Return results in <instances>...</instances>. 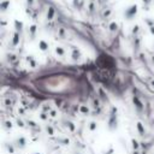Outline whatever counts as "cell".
Returning a JSON list of instances; mask_svg holds the SVG:
<instances>
[{"instance_id": "obj_28", "label": "cell", "mask_w": 154, "mask_h": 154, "mask_svg": "<svg viewBox=\"0 0 154 154\" xmlns=\"http://www.w3.org/2000/svg\"><path fill=\"white\" fill-rule=\"evenodd\" d=\"M57 116H58V111H57V110H54V108H53L52 111L49 112V117H51V118H56Z\"/></svg>"}, {"instance_id": "obj_8", "label": "cell", "mask_w": 154, "mask_h": 154, "mask_svg": "<svg viewBox=\"0 0 154 154\" xmlns=\"http://www.w3.org/2000/svg\"><path fill=\"white\" fill-rule=\"evenodd\" d=\"M37 46H39V49H40V51H42V52H46V51H48V48H49L48 42H46L45 40H40Z\"/></svg>"}, {"instance_id": "obj_30", "label": "cell", "mask_w": 154, "mask_h": 154, "mask_svg": "<svg viewBox=\"0 0 154 154\" xmlns=\"http://www.w3.org/2000/svg\"><path fill=\"white\" fill-rule=\"evenodd\" d=\"M29 30H30V34H32V36H34L35 33H36V25H32Z\"/></svg>"}, {"instance_id": "obj_34", "label": "cell", "mask_w": 154, "mask_h": 154, "mask_svg": "<svg viewBox=\"0 0 154 154\" xmlns=\"http://www.w3.org/2000/svg\"><path fill=\"white\" fill-rule=\"evenodd\" d=\"M139 33V27H135L134 30H132V34H137Z\"/></svg>"}, {"instance_id": "obj_24", "label": "cell", "mask_w": 154, "mask_h": 154, "mask_svg": "<svg viewBox=\"0 0 154 154\" xmlns=\"http://www.w3.org/2000/svg\"><path fill=\"white\" fill-rule=\"evenodd\" d=\"M15 24H16V30H17V32H22V29H23V23H22V22H18V20H16Z\"/></svg>"}, {"instance_id": "obj_39", "label": "cell", "mask_w": 154, "mask_h": 154, "mask_svg": "<svg viewBox=\"0 0 154 154\" xmlns=\"http://www.w3.org/2000/svg\"><path fill=\"white\" fill-rule=\"evenodd\" d=\"M76 154H81V153H76Z\"/></svg>"}, {"instance_id": "obj_33", "label": "cell", "mask_w": 154, "mask_h": 154, "mask_svg": "<svg viewBox=\"0 0 154 154\" xmlns=\"http://www.w3.org/2000/svg\"><path fill=\"white\" fill-rule=\"evenodd\" d=\"M16 60H17V57L16 56H13V54L10 56V61H11V63H15Z\"/></svg>"}, {"instance_id": "obj_15", "label": "cell", "mask_w": 154, "mask_h": 154, "mask_svg": "<svg viewBox=\"0 0 154 154\" xmlns=\"http://www.w3.org/2000/svg\"><path fill=\"white\" fill-rule=\"evenodd\" d=\"M19 40H20V36H19V33L18 32H16L15 34H13V36H12V46L13 47H16L18 44H19Z\"/></svg>"}, {"instance_id": "obj_23", "label": "cell", "mask_w": 154, "mask_h": 154, "mask_svg": "<svg viewBox=\"0 0 154 154\" xmlns=\"http://www.w3.org/2000/svg\"><path fill=\"white\" fill-rule=\"evenodd\" d=\"M4 104H5L6 107H11L12 104H13V101L10 99V98H5V99H4Z\"/></svg>"}, {"instance_id": "obj_1", "label": "cell", "mask_w": 154, "mask_h": 154, "mask_svg": "<svg viewBox=\"0 0 154 154\" xmlns=\"http://www.w3.org/2000/svg\"><path fill=\"white\" fill-rule=\"evenodd\" d=\"M118 127V116L117 115H110L108 116V119H107V128L108 130L113 131L116 130Z\"/></svg>"}, {"instance_id": "obj_17", "label": "cell", "mask_w": 154, "mask_h": 154, "mask_svg": "<svg viewBox=\"0 0 154 154\" xmlns=\"http://www.w3.org/2000/svg\"><path fill=\"white\" fill-rule=\"evenodd\" d=\"M56 53L59 57H64L65 56V49L61 47V46H58V47H56Z\"/></svg>"}, {"instance_id": "obj_36", "label": "cell", "mask_w": 154, "mask_h": 154, "mask_svg": "<svg viewBox=\"0 0 154 154\" xmlns=\"http://www.w3.org/2000/svg\"><path fill=\"white\" fill-rule=\"evenodd\" d=\"M56 104H57V106H58V107H60V105H61V101L59 100V101H57V102H56Z\"/></svg>"}, {"instance_id": "obj_19", "label": "cell", "mask_w": 154, "mask_h": 154, "mask_svg": "<svg viewBox=\"0 0 154 154\" xmlns=\"http://www.w3.org/2000/svg\"><path fill=\"white\" fill-rule=\"evenodd\" d=\"M45 131L47 132V134L49 135V136H53L54 135V129H53V127L52 125H45Z\"/></svg>"}, {"instance_id": "obj_12", "label": "cell", "mask_w": 154, "mask_h": 154, "mask_svg": "<svg viewBox=\"0 0 154 154\" xmlns=\"http://www.w3.org/2000/svg\"><path fill=\"white\" fill-rule=\"evenodd\" d=\"M131 147H132V150H140L141 149V143L136 139H131Z\"/></svg>"}, {"instance_id": "obj_6", "label": "cell", "mask_w": 154, "mask_h": 154, "mask_svg": "<svg viewBox=\"0 0 154 154\" xmlns=\"http://www.w3.org/2000/svg\"><path fill=\"white\" fill-rule=\"evenodd\" d=\"M5 149H6V152L7 153H10V154H16V150H17V147L15 146V143H6L5 145Z\"/></svg>"}, {"instance_id": "obj_37", "label": "cell", "mask_w": 154, "mask_h": 154, "mask_svg": "<svg viewBox=\"0 0 154 154\" xmlns=\"http://www.w3.org/2000/svg\"><path fill=\"white\" fill-rule=\"evenodd\" d=\"M150 33L154 35V27H150Z\"/></svg>"}, {"instance_id": "obj_29", "label": "cell", "mask_w": 154, "mask_h": 154, "mask_svg": "<svg viewBox=\"0 0 154 154\" xmlns=\"http://www.w3.org/2000/svg\"><path fill=\"white\" fill-rule=\"evenodd\" d=\"M118 113V108L116 106H112L111 107V112H110V115H117Z\"/></svg>"}, {"instance_id": "obj_38", "label": "cell", "mask_w": 154, "mask_h": 154, "mask_svg": "<svg viewBox=\"0 0 154 154\" xmlns=\"http://www.w3.org/2000/svg\"><path fill=\"white\" fill-rule=\"evenodd\" d=\"M32 154H41V153H32Z\"/></svg>"}, {"instance_id": "obj_11", "label": "cell", "mask_w": 154, "mask_h": 154, "mask_svg": "<svg viewBox=\"0 0 154 154\" xmlns=\"http://www.w3.org/2000/svg\"><path fill=\"white\" fill-rule=\"evenodd\" d=\"M65 127L71 132H75L76 131V124H75L74 122H71V120H65Z\"/></svg>"}, {"instance_id": "obj_4", "label": "cell", "mask_w": 154, "mask_h": 154, "mask_svg": "<svg viewBox=\"0 0 154 154\" xmlns=\"http://www.w3.org/2000/svg\"><path fill=\"white\" fill-rule=\"evenodd\" d=\"M132 104H134L135 108H136L139 112H142L143 110H145V104H143L142 100H141L139 96H136V95L132 96Z\"/></svg>"}, {"instance_id": "obj_21", "label": "cell", "mask_w": 154, "mask_h": 154, "mask_svg": "<svg viewBox=\"0 0 154 154\" xmlns=\"http://www.w3.org/2000/svg\"><path fill=\"white\" fill-rule=\"evenodd\" d=\"M12 127H13V123L11 122V120H4V129L5 130H11L12 129Z\"/></svg>"}, {"instance_id": "obj_14", "label": "cell", "mask_w": 154, "mask_h": 154, "mask_svg": "<svg viewBox=\"0 0 154 154\" xmlns=\"http://www.w3.org/2000/svg\"><path fill=\"white\" fill-rule=\"evenodd\" d=\"M88 130H89L90 132L96 131V130H98V123H96L95 120L89 122V124H88Z\"/></svg>"}, {"instance_id": "obj_18", "label": "cell", "mask_w": 154, "mask_h": 154, "mask_svg": "<svg viewBox=\"0 0 154 154\" xmlns=\"http://www.w3.org/2000/svg\"><path fill=\"white\" fill-rule=\"evenodd\" d=\"M54 15H56V11H54V8H53V7H49V8H48V11H47V19H48V20L53 19Z\"/></svg>"}, {"instance_id": "obj_22", "label": "cell", "mask_w": 154, "mask_h": 154, "mask_svg": "<svg viewBox=\"0 0 154 154\" xmlns=\"http://www.w3.org/2000/svg\"><path fill=\"white\" fill-rule=\"evenodd\" d=\"M16 124H17L18 128H24V127L27 125V123H25L22 118H17V119H16Z\"/></svg>"}, {"instance_id": "obj_9", "label": "cell", "mask_w": 154, "mask_h": 154, "mask_svg": "<svg viewBox=\"0 0 154 154\" xmlns=\"http://www.w3.org/2000/svg\"><path fill=\"white\" fill-rule=\"evenodd\" d=\"M79 113L82 116H89L90 115V108L87 105H79Z\"/></svg>"}, {"instance_id": "obj_35", "label": "cell", "mask_w": 154, "mask_h": 154, "mask_svg": "<svg viewBox=\"0 0 154 154\" xmlns=\"http://www.w3.org/2000/svg\"><path fill=\"white\" fill-rule=\"evenodd\" d=\"M150 87L154 88V79H150Z\"/></svg>"}, {"instance_id": "obj_5", "label": "cell", "mask_w": 154, "mask_h": 154, "mask_svg": "<svg viewBox=\"0 0 154 154\" xmlns=\"http://www.w3.org/2000/svg\"><path fill=\"white\" fill-rule=\"evenodd\" d=\"M136 129H137V132H139V135L140 136H145L146 135V128H145V125H143V123L142 122H137L136 123Z\"/></svg>"}, {"instance_id": "obj_13", "label": "cell", "mask_w": 154, "mask_h": 154, "mask_svg": "<svg viewBox=\"0 0 154 154\" xmlns=\"http://www.w3.org/2000/svg\"><path fill=\"white\" fill-rule=\"evenodd\" d=\"M27 61H28V64H29V66L30 68H33V69H35L36 68V60L34 59V57L33 56H28L27 57Z\"/></svg>"}, {"instance_id": "obj_20", "label": "cell", "mask_w": 154, "mask_h": 154, "mask_svg": "<svg viewBox=\"0 0 154 154\" xmlns=\"http://www.w3.org/2000/svg\"><path fill=\"white\" fill-rule=\"evenodd\" d=\"M39 118L42 120V122H47L48 118H49V113H46V112H42V111H41L40 115H39Z\"/></svg>"}, {"instance_id": "obj_25", "label": "cell", "mask_w": 154, "mask_h": 154, "mask_svg": "<svg viewBox=\"0 0 154 154\" xmlns=\"http://www.w3.org/2000/svg\"><path fill=\"white\" fill-rule=\"evenodd\" d=\"M117 29H118V24L116 22H112L110 24V30H111V32H117Z\"/></svg>"}, {"instance_id": "obj_16", "label": "cell", "mask_w": 154, "mask_h": 154, "mask_svg": "<svg viewBox=\"0 0 154 154\" xmlns=\"http://www.w3.org/2000/svg\"><path fill=\"white\" fill-rule=\"evenodd\" d=\"M53 110V107L51 106V104H44L42 106H41V111L42 112H46V113H49L51 111Z\"/></svg>"}, {"instance_id": "obj_26", "label": "cell", "mask_w": 154, "mask_h": 154, "mask_svg": "<svg viewBox=\"0 0 154 154\" xmlns=\"http://www.w3.org/2000/svg\"><path fill=\"white\" fill-rule=\"evenodd\" d=\"M59 142L61 143L63 146H68V145H70V140L68 139V137H64V139H60L59 140Z\"/></svg>"}, {"instance_id": "obj_27", "label": "cell", "mask_w": 154, "mask_h": 154, "mask_svg": "<svg viewBox=\"0 0 154 154\" xmlns=\"http://www.w3.org/2000/svg\"><path fill=\"white\" fill-rule=\"evenodd\" d=\"M93 107L96 110V108H100V100L99 99H93Z\"/></svg>"}, {"instance_id": "obj_31", "label": "cell", "mask_w": 154, "mask_h": 154, "mask_svg": "<svg viewBox=\"0 0 154 154\" xmlns=\"http://www.w3.org/2000/svg\"><path fill=\"white\" fill-rule=\"evenodd\" d=\"M18 113H20L22 116H24V115H25V110H24V107H19V108H18Z\"/></svg>"}, {"instance_id": "obj_7", "label": "cell", "mask_w": 154, "mask_h": 154, "mask_svg": "<svg viewBox=\"0 0 154 154\" xmlns=\"http://www.w3.org/2000/svg\"><path fill=\"white\" fill-rule=\"evenodd\" d=\"M71 58H72L74 61L79 60V58H81V51H79L78 48L74 47V48H72V53H71Z\"/></svg>"}, {"instance_id": "obj_2", "label": "cell", "mask_w": 154, "mask_h": 154, "mask_svg": "<svg viewBox=\"0 0 154 154\" xmlns=\"http://www.w3.org/2000/svg\"><path fill=\"white\" fill-rule=\"evenodd\" d=\"M13 143H15V146L17 147V149H25L27 148V145H28V141H27V139L24 137V136H18V137H16L15 139V141H13Z\"/></svg>"}, {"instance_id": "obj_10", "label": "cell", "mask_w": 154, "mask_h": 154, "mask_svg": "<svg viewBox=\"0 0 154 154\" xmlns=\"http://www.w3.org/2000/svg\"><path fill=\"white\" fill-rule=\"evenodd\" d=\"M27 123V125L30 128V129H33V130H39L40 131V128H39V124L35 122V120H32V119H27L25 120Z\"/></svg>"}, {"instance_id": "obj_3", "label": "cell", "mask_w": 154, "mask_h": 154, "mask_svg": "<svg viewBox=\"0 0 154 154\" xmlns=\"http://www.w3.org/2000/svg\"><path fill=\"white\" fill-rule=\"evenodd\" d=\"M137 13V6L136 5H131L129 6L127 10H125V12H124V17L127 19H132Z\"/></svg>"}, {"instance_id": "obj_32", "label": "cell", "mask_w": 154, "mask_h": 154, "mask_svg": "<svg viewBox=\"0 0 154 154\" xmlns=\"http://www.w3.org/2000/svg\"><path fill=\"white\" fill-rule=\"evenodd\" d=\"M59 35H60L61 37H64V36H65V30H64L63 28H60V29H59Z\"/></svg>"}]
</instances>
